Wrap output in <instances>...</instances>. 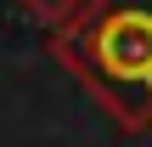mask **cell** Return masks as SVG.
<instances>
[{"label":"cell","mask_w":152,"mask_h":147,"mask_svg":"<svg viewBox=\"0 0 152 147\" xmlns=\"http://www.w3.org/2000/svg\"><path fill=\"white\" fill-rule=\"evenodd\" d=\"M51 51L118 130L152 125V0H85L51 28Z\"/></svg>","instance_id":"1"},{"label":"cell","mask_w":152,"mask_h":147,"mask_svg":"<svg viewBox=\"0 0 152 147\" xmlns=\"http://www.w3.org/2000/svg\"><path fill=\"white\" fill-rule=\"evenodd\" d=\"M17 6H23V11H34L45 28H56V23H68V17H73L85 0H17Z\"/></svg>","instance_id":"2"}]
</instances>
